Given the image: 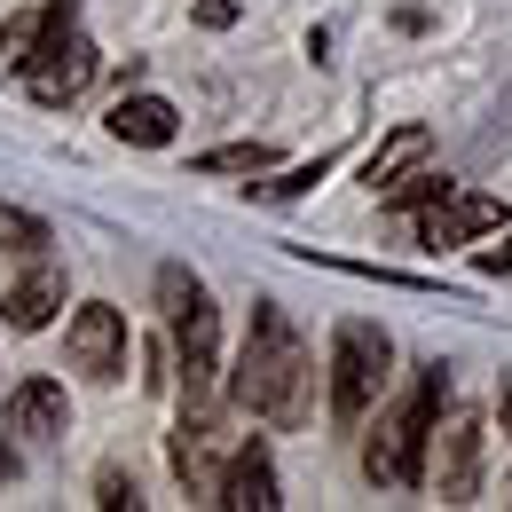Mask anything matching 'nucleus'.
Returning <instances> with one entry per match:
<instances>
[{
  "label": "nucleus",
  "mask_w": 512,
  "mask_h": 512,
  "mask_svg": "<svg viewBox=\"0 0 512 512\" xmlns=\"http://www.w3.org/2000/svg\"><path fill=\"white\" fill-rule=\"evenodd\" d=\"M308 386H316V355H308L300 323L284 316L276 300H253L237 371H229V402L253 410L260 426H292V418L308 410Z\"/></svg>",
  "instance_id": "1"
},
{
  "label": "nucleus",
  "mask_w": 512,
  "mask_h": 512,
  "mask_svg": "<svg viewBox=\"0 0 512 512\" xmlns=\"http://www.w3.org/2000/svg\"><path fill=\"white\" fill-rule=\"evenodd\" d=\"M449 410V371L442 363H426L402 402H379L363 426V473L379 481V489H418L426 481V442H434V426H442Z\"/></svg>",
  "instance_id": "2"
},
{
  "label": "nucleus",
  "mask_w": 512,
  "mask_h": 512,
  "mask_svg": "<svg viewBox=\"0 0 512 512\" xmlns=\"http://www.w3.org/2000/svg\"><path fill=\"white\" fill-rule=\"evenodd\" d=\"M158 308L174 323V379H182V410H213L229 394V371H221V308L213 292L197 284L182 260L158 268Z\"/></svg>",
  "instance_id": "3"
},
{
  "label": "nucleus",
  "mask_w": 512,
  "mask_h": 512,
  "mask_svg": "<svg viewBox=\"0 0 512 512\" xmlns=\"http://www.w3.org/2000/svg\"><path fill=\"white\" fill-rule=\"evenodd\" d=\"M16 79H24V95L48 103V111L87 95L95 40H87V24H79V0H48V8L32 16V40H24V56H16Z\"/></svg>",
  "instance_id": "4"
},
{
  "label": "nucleus",
  "mask_w": 512,
  "mask_h": 512,
  "mask_svg": "<svg viewBox=\"0 0 512 512\" xmlns=\"http://www.w3.org/2000/svg\"><path fill=\"white\" fill-rule=\"evenodd\" d=\"M386 379H394V339L371 316H347L331 331V426L363 434V418L386 402Z\"/></svg>",
  "instance_id": "5"
},
{
  "label": "nucleus",
  "mask_w": 512,
  "mask_h": 512,
  "mask_svg": "<svg viewBox=\"0 0 512 512\" xmlns=\"http://www.w3.org/2000/svg\"><path fill=\"white\" fill-rule=\"evenodd\" d=\"M434 489H442L449 505H473V489H481V449H489V434H481V418L473 410H442V426H434Z\"/></svg>",
  "instance_id": "6"
},
{
  "label": "nucleus",
  "mask_w": 512,
  "mask_h": 512,
  "mask_svg": "<svg viewBox=\"0 0 512 512\" xmlns=\"http://www.w3.org/2000/svg\"><path fill=\"white\" fill-rule=\"evenodd\" d=\"M489 229H505V205L497 197H481V190H457L449 182L426 213H418V245L426 253H449V245H481Z\"/></svg>",
  "instance_id": "7"
},
{
  "label": "nucleus",
  "mask_w": 512,
  "mask_h": 512,
  "mask_svg": "<svg viewBox=\"0 0 512 512\" xmlns=\"http://www.w3.org/2000/svg\"><path fill=\"white\" fill-rule=\"evenodd\" d=\"M64 347H71V363L87 371V379H127V316L111 308V300H87L79 316H71L64 331Z\"/></svg>",
  "instance_id": "8"
},
{
  "label": "nucleus",
  "mask_w": 512,
  "mask_h": 512,
  "mask_svg": "<svg viewBox=\"0 0 512 512\" xmlns=\"http://www.w3.org/2000/svg\"><path fill=\"white\" fill-rule=\"evenodd\" d=\"M213 505H229V512H276V505H284L268 442H237V449H229V465L213 473Z\"/></svg>",
  "instance_id": "9"
},
{
  "label": "nucleus",
  "mask_w": 512,
  "mask_h": 512,
  "mask_svg": "<svg viewBox=\"0 0 512 512\" xmlns=\"http://www.w3.org/2000/svg\"><path fill=\"white\" fill-rule=\"evenodd\" d=\"M56 308H64V268H48V260H32V268L0 292V323H8V331H48Z\"/></svg>",
  "instance_id": "10"
},
{
  "label": "nucleus",
  "mask_w": 512,
  "mask_h": 512,
  "mask_svg": "<svg viewBox=\"0 0 512 512\" xmlns=\"http://www.w3.org/2000/svg\"><path fill=\"white\" fill-rule=\"evenodd\" d=\"M103 127L119 134V142H134V150H166V142L182 134V111H174L166 95H119Z\"/></svg>",
  "instance_id": "11"
},
{
  "label": "nucleus",
  "mask_w": 512,
  "mask_h": 512,
  "mask_svg": "<svg viewBox=\"0 0 512 512\" xmlns=\"http://www.w3.org/2000/svg\"><path fill=\"white\" fill-rule=\"evenodd\" d=\"M8 426H16L24 442H56V434L71 426L64 386H56V379H24L16 394H8Z\"/></svg>",
  "instance_id": "12"
},
{
  "label": "nucleus",
  "mask_w": 512,
  "mask_h": 512,
  "mask_svg": "<svg viewBox=\"0 0 512 512\" xmlns=\"http://www.w3.org/2000/svg\"><path fill=\"white\" fill-rule=\"evenodd\" d=\"M426 150H434V134H426V127H394L379 150L363 158V190H394L410 166H426Z\"/></svg>",
  "instance_id": "13"
},
{
  "label": "nucleus",
  "mask_w": 512,
  "mask_h": 512,
  "mask_svg": "<svg viewBox=\"0 0 512 512\" xmlns=\"http://www.w3.org/2000/svg\"><path fill=\"white\" fill-rule=\"evenodd\" d=\"M213 410H182V426H174V473L190 481V489H205L213 481Z\"/></svg>",
  "instance_id": "14"
},
{
  "label": "nucleus",
  "mask_w": 512,
  "mask_h": 512,
  "mask_svg": "<svg viewBox=\"0 0 512 512\" xmlns=\"http://www.w3.org/2000/svg\"><path fill=\"white\" fill-rule=\"evenodd\" d=\"M56 245V229L40 221V213H24V205H0V253L8 260H40Z\"/></svg>",
  "instance_id": "15"
},
{
  "label": "nucleus",
  "mask_w": 512,
  "mask_h": 512,
  "mask_svg": "<svg viewBox=\"0 0 512 512\" xmlns=\"http://www.w3.org/2000/svg\"><path fill=\"white\" fill-rule=\"evenodd\" d=\"M268 166H276L268 142H221V150L197 158V174H268Z\"/></svg>",
  "instance_id": "16"
},
{
  "label": "nucleus",
  "mask_w": 512,
  "mask_h": 512,
  "mask_svg": "<svg viewBox=\"0 0 512 512\" xmlns=\"http://www.w3.org/2000/svg\"><path fill=\"white\" fill-rule=\"evenodd\" d=\"M442 190H449V174H434V166H410V174L386 190V205H402V213H410V205H434Z\"/></svg>",
  "instance_id": "17"
},
{
  "label": "nucleus",
  "mask_w": 512,
  "mask_h": 512,
  "mask_svg": "<svg viewBox=\"0 0 512 512\" xmlns=\"http://www.w3.org/2000/svg\"><path fill=\"white\" fill-rule=\"evenodd\" d=\"M323 174H331V158H308V166H292V174H276V182H260V197H276V205H284V197H308L323 182Z\"/></svg>",
  "instance_id": "18"
},
{
  "label": "nucleus",
  "mask_w": 512,
  "mask_h": 512,
  "mask_svg": "<svg viewBox=\"0 0 512 512\" xmlns=\"http://www.w3.org/2000/svg\"><path fill=\"white\" fill-rule=\"evenodd\" d=\"M24 40H32V16H8V24H0V71H16Z\"/></svg>",
  "instance_id": "19"
},
{
  "label": "nucleus",
  "mask_w": 512,
  "mask_h": 512,
  "mask_svg": "<svg viewBox=\"0 0 512 512\" xmlns=\"http://www.w3.org/2000/svg\"><path fill=\"white\" fill-rule=\"evenodd\" d=\"M95 505H142V497H134V481H119V473H103V497H95Z\"/></svg>",
  "instance_id": "20"
},
{
  "label": "nucleus",
  "mask_w": 512,
  "mask_h": 512,
  "mask_svg": "<svg viewBox=\"0 0 512 512\" xmlns=\"http://www.w3.org/2000/svg\"><path fill=\"white\" fill-rule=\"evenodd\" d=\"M481 268H489V276H505V268H512V237L497 245V253H481Z\"/></svg>",
  "instance_id": "21"
},
{
  "label": "nucleus",
  "mask_w": 512,
  "mask_h": 512,
  "mask_svg": "<svg viewBox=\"0 0 512 512\" xmlns=\"http://www.w3.org/2000/svg\"><path fill=\"white\" fill-rule=\"evenodd\" d=\"M8 473H16V457H8V449H0V481H8Z\"/></svg>",
  "instance_id": "22"
},
{
  "label": "nucleus",
  "mask_w": 512,
  "mask_h": 512,
  "mask_svg": "<svg viewBox=\"0 0 512 512\" xmlns=\"http://www.w3.org/2000/svg\"><path fill=\"white\" fill-rule=\"evenodd\" d=\"M505 434H512V386H505Z\"/></svg>",
  "instance_id": "23"
}]
</instances>
